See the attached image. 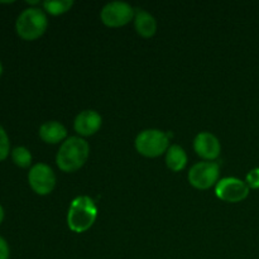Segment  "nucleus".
<instances>
[{"label": "nucleus", "instance_id": "obj_1", "mask_svg": "<svg viewBox=\"0 0 259 259\" xmlns=\"http://www.w3.org/2000/svg\"><path fill=\"white\" fill-rule=\"evenodd\" d=\"M90 156V146L82 137H70L61 144L56 163L61 171L72 174L78 171L88 162Z\"/></svg>", "mask_w": 259, "mask_h": 259}, {"label": "nucleus", "instance_id": "obj_2", "mask_svg": "<svg viewBox=\"0 0 259 259\" xmlns=\"http://www.w3.org/2000/svg\"><path fill=\"white\" fill-rule=\"evenodd\" d=\"M98 218V206L90 196H77L72 200L67 212V225L73 233H85Z\"/></svg>", "mask_w": 259, "mask_h": 259}, {"label": "nucleus", "instance_id": "obj_3", "mask_svg": "<svg viewBox=\"0 0 259 259\" xmlns=\"http://www.w3.org/2000/svg\"><path fill=\"white\" fill-rule=\"evenodd\" d=\"M48 27V19L45 10L37 7H29L23 10L15 20L17 34L24 40H35L45 34Z\"/></svg>", "mask_w": 259, "mask_h": 259}, {"label": "nucleus", "instance_id": "obj_4", "mask_svg": "<svg viewBox=\"0 0 259 259\" xmlns=\"http://www.w3.org/2000/svg\"><path fill=\"white\" fill-rule=\"evenodd\" d=\"M137 152L147 158H157L169 148L168 134L159 129H146L137 136L134 141Z\"/></svg>", "mask_w": 259, "mask_h": 259}, {"label": "nucleus", "instance_id": "obj_5", "mask_svg": "<svg viewBox=\"0 0 259 259\" xmlns=\"http://www.w3.org/2000/svg\"><path fill=\"white\" fill-rule=\"evenodd\" d=\"M220 167L215 162H197L190 168L187 179L190 185L197 190H207L219 182Z\"/></svg>", "mask_w": 259, "mask_h": 259}, {"label": "nucleus", "instance_id": "obj_6", "mask_svg": "<svg viewBox=\"0 0 259 259\" xmlns=\"http://www.w3.org/2000/svg\"><path fill=\"white\" fill-rule=\"evenodd\" d=\"M136 9L125 2H111L104 5L100 12V19L106 27H124L134 19Z\"/></svg>", "mask_w": 259, "mask_h": 259}, {"label": "nucleus", "instance_id": "obj_7", "mask_svg": "<svg viewBox=\"0 0 259 259\" xmlns=\"http://www.w3.org/2000/svg\"><path fill=\"white\" fill-rule=\"evenodd\" d=\"M56 175L46 163H35L28 172V184L30 189L39 196L50 195L56 187Z\"/></svg>", "mask_w": 259, "mask_h": 259}, {"label": "nucleus", "instance_id": "obj_8", "mask_svg": "<svg viewBox=\"0 0 259 259\" xmlns=\"http://www.w3.org/2000/svg\"><path fill=\"white\" fill-rule=\"evenodd\" d=\"M250 189L245 181L237 177H224L215 185V194L220 200L230 204H237L245 200L249 195Z\"/></svg>", "mask_w": 259, "mask_h": 259}, {"label": "nucleus", "instance_id": "obj_9", "mask_svg": "<svg viewBox=\"0 0 259 259\" xmlns=\"http://www.w3.org/2000/svg\"><path fill=\"white\" fill-rule=\"evenodd\" d=\"M194 149L199 157L205 161L212 162L222 153L219 139L210 132H201L194 139Z\"/></svg>", "mask_w": 259, "mask_h": 259}, {"label": "nucleus", "instance_id": "obj_10", "mask_svg": "<svg viewBox=\"0 0 259 259\" xmlns=\"http://www.w3.org/2000/svg\"><path fill=\"white\" fill-rule=\"evenodd\" d=\"M103 124V118L95 110H83L73 120V129L80 137H90L98 133Z\"/></svg>", "mask_w": 259, "mask_h": 259}, {"label": "nucleus", "instance_id": "obj_11", "mask_svg": "<svg viewBox=\"0 0 259 259\" xmlns=\"http://www.w3.org/2000/svg\"><path fill=\"white\" fill-rule=\"evenodd\" d=\"M38 134H39V138L47 144H57L60 142L63 143V141L67 139V129H66V126L62 123L56 120L43 123L39 126Z\"/></svg>", "mask_w": 259, "mask_h": 259}, {"label": "nucleus", "instance_id": "obj_12", "mask_svg": "<svg viewBox=\"0 0 259 259\" xmlns=\"http://www.w3.org/2000/svg\"><path fill=\"white\" fill-rule=\"evenodd\" d=\"M134 28L137 33L143 38H151L157 32L156 18L143 9H136L134 15Z\"/></svg>", "mask_w": 259, "mask_h": 259}, {"label": "nucleus", "instance_id": "obj_13", "mask_svg": "<svg viewBox=\"0 0 259 259\" xmlns=\"http://www.w3.org/2000/svg\"><path fill=\"white\" fill-rule=\"evenodd\" d=\"M166 164L171 171L180 172L187 164V154L179 144H172L166 152Z\"/></svg>", "mask_w": 259, "mask_h": 259}, {"label": "nucleus", "instance_id": "obj_14", "mask_svg": "<svg viewBox=\"0 0 259 259\" xmlns=\"http://www.w3.org/2000/svg\"><path fill=\"white\" fill-rule=\"evenodd\" d=\"M43 9L51 15H61L67 13L73 7L72 0H48L42 3Z\"/></svg>", "mask_w": 259, "mask_h": 259}, {"label": "nucleus", "instance_id": "obj_15", "mask_svg": "<svg viewBox=\"0 0 259 259\" xmlns=\"http://www.w3.org/2000/svg\"><path fill=\"white\" fill-rule=\"evenodd\" d=\"M10 154H12V159L15 166L20 167V168H28L32 166V153L25 147H15Z\"/></svg>", "mask_w": 259, "mask_h": 259}, {"label": "nucleus", "instance_id": "obj_16", "mask_svg": "<svg viewBox=\"0 0 259 259\" xmlns=\"http://www.w3.org/2000/svg\"><path fill=\"white\" fill-rule=\"evenodd\" d=\"M10 152V141L5 129L0 125V162L4 161Z\"/></svg>", "mask_w": 259, "mask_h": 259}, {"label": "nucleus", "instance_id": "obj_17", "mask_svg": "<svg viewBox=\"0 0 259 259\" xmlns=\"http://www.w3.org/2000/svg\"><path fill=\"white\" fill-rule=\"evenodd\" d=\"M245 184H247L248 187L252 190L259 189V167L250 169V171L248 172L247 177H245Z\"/></svg>", "mask_w": 259, "mask_h": 259}, {"label": "nucleus", "instance_id": "obj_18", "mask_svg": "<svg viewBox=\"0 0 259 259\" xmlns=\"http://www.w3.org/2000/svg\"><path fill=\"white\" fill-rule=\"evenodd\" d=\"M10 248L7 240L0 235V259H9Z\"/></svg>", "mask_w": 259, "mask_h": 259}, {"label": "nucleus", "instance_id": "obj_19", "mask_svg": "<svg viewBox=\"0 0 259 259\" xmlns=\"http://www.w3.org/2000/svg\"><path fill=\"white\" fill-rule=\"evenodd\" d=\"M4 218H5L4 207H3V206H2V204H0V225H2V223L4 222Z\"/></svg>", "mask_w": 259, "mask_h": 259}, {"label": "nucleus", "instance_id": "obj_20", "mask_svg": "<svg viewBox=\"0 0 259 259\" xmlns=\"http://www.w3.org/2000/svg\"><path fill=\"white\" fill-rule=\"evenodd\" d=\"M2 75H3V63L0 62V77H2Z\"/></svg>", "mask_w": 259, "mask_h": 259}]
</instances>
